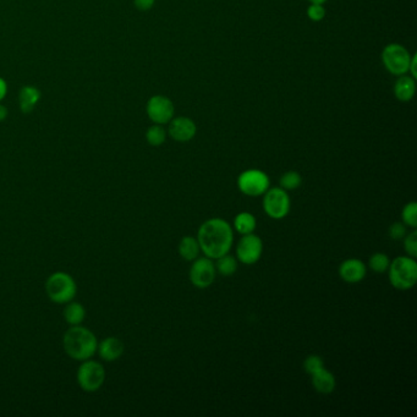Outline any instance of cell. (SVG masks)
Returning a JSON list of instances; mask_svg holds the SVG:
<instances>
[{
	"label": "cell",
	"instance_id": "obj_7",
	"mask_svg": "<svg viewBox=\"0 0 417 417\" xmlns=\"http://www.w3.org/2000/svg\"><path fill=\"white\" fill-rule=\"evenodd\" d=\"M263 211L272 219H283L288 216L291 201L288 191L279 187H269L263 195Z\"/></svg>",
	"mask_w": 417,
	"mask_h": 417
},
{
	"label": "cell",
	"instance_id": "obj_14",
	"mask_svg": "<svg viewBox=\"0 0 417 417\" xmlns=\"http://www.w3.org/2000/svg\"><path fill=\"white\" fill-rule=\"evenodd\" d=\"M124 343L117 337H107L98 341L97 354L105 362L119 360L124 354Z\"/></svg>",
	"mask_w": 417,
	"mask_h": 417
},
{
	"label": "cell",
	"instance_id": "obj_28",
	"mask_svg": "<svg viewBox=\"0 0 417 417\" xmlns=\"http://www.w3.org/2000/svg\"><path fill=\"white\" fill-rule=\"evenodd\" d=\"M307 16L311 21L314 22H320L325 17V6L322 4H309L307 8Z\"/></svg>",
	"mask_w": 417,
	"mask_h": 417
},
{
	"label": "cell",
	"instance_id": "obj_17",
	"mask_svg": "<svg viewBox=\"0 0 417 417\" xmlns=\"http://www.w3.org/2000/svg\"><path fill=\"white\" fill-rule=\"evenodd\" d=\"M41 91L35 86L27 85L21 88L20 94H19V102H20V109L22 113L28 114L33 112L36 108L37 104L41 101Z\"/></svg>",
	"mask_w": 417,
	"mask_h": 417
},
{
	"label": "cell",
	"instance_id": "obj_4",
	"mask_svg": "<svg viewBox=\"0 0 417 417\" xmlns=\"http://www.w3.org/2000/svg\"><path fill=\"white\" fill-rule=\"evenodd\" d=\"M46 293L54 304L65 305L76 298L78 284L70 274L59 271L46 279Z\"/></svg>",
	"mask_w": 417,
	"mask_h": 417
},
{
	"label": "cell",
	"instance_id": "obj_29",
	"mask_svg": "<svg viewBox=\"0 0 417 417\" xmlns=\"http://www.w3.org/2000/svg\"><path fill=\"white\" fill-rule=\"evenodd\" d=\"M388 234H389V237H391L393 240H402L407 234V225L402 222L393 223L391 227H389Z\"/></svg>",
	"mask_w": 417,
	"mask_h": 417
},
{
	"label": "cell",
	"instance_id": "obj_22",
	"mask_svg": "<svg viewBox=\"0 0 417 417\" xmlns=\"http://www.w3.org/2000/svg\"><path fill=\"white\" fill-rule=\"evenodd\" d=\"M167 135H168V133L165 131L163 125L155 124L150 126L148 130L146 131V139L151 146L160 147V146L164 144Z\"/></svg>",
	"mask_w": 417,
	"mask_h": 417
},
{
	"label": "cell",
	"instance_id": "obj_31",
	"mask_svg": "<svg viewBox=\"0 0 417 417\" xmlns=\"http://www.w3.org/2000/svg\"><path fill=\"white\" fill-rule=\"evenodd\" d=\"M416 62L417 56L416 54H414L411 58V62H410V67H409V72H407V74H410V76L415 78V80H416L417 78Z\"/></svg>",
	"mask_w": 417,
	"mask_h": 417
},
{
	"label": "cell",
	"instance_id": "obj_13",
	"mask_svg": "<svg viewBox=\"0 0 417 417\" xmlns=\"http://www.w3.org/2000/svg\"><path fill=\"white\" fill-rule=\"evenodd\" d=\"M367 267L359 258H348L340 263L339 275L346 283H360L365 279Z\"/></svg>",
	"mask_w": 417,
	"mask_h": 417
},
{
	"label": "cell",
	"instance_id": "obj_27",
	"mask_svg": "<svg viewBox=\"0 0 417 417\" xmlns=\"http://www.w3.org/2000/svg\"><path fill=\"white\" fill-rule=\"evenodd\" d=\"M404 240V250L407 256L416 258L417 256V232L414 229L402 239Z\"/></svg>",
	"mask_w": 417,
	"mask_h": 417
},
{
	"label": "cell",
	"instance_id": "obj_1",
	"mask_svg": "<svg viewBox=\"0 0 417 417\" xmlns=\"http://www.w3.org/2000/svg\"><path fill=\"white\" fill-rule=\"evenodd\" d=\"M197 240L206 257L216 259L230 253L234 242V229L222 218H211L202 224Z\"/></svg>",
	"mask_w": 417,
	"mask_h": 417
},
{
	"label": "cell",
	"instance_id": "obj_20",
	"mask_svg": "<svg viewBox=\"0 0 417 417\" xmlns=\"http://www.w3.org/2000/svg\"><path fill=\"white\" fill-rule=\"evenodd\" d=\"M178 251H179V255H180L181 257L184 258L185 261H189V262L195 261L196 258L198 257L200 253H201V248H200V244H198L197 237H182L180 242H179Z\"/></svg>",
	"mask_w": 417,
	"mask_h": 417
},
{
	"label": "cell",
	"instance_id": "obj_34",
	"mask_svg": "<svg viewBox=\"0 0 417 417\" xmlns=\"http://www.w3.org/2000/svg\"><path fill=\"white\" fill-rule=\"evenodd\" d=\"M309 1L311 4H322L323 6L327 0H309Z\"/></svg>",
	"mask_w": 417,
	"mask_h": 417
},
{
	"label": "cell",
	"instance_id": "obj_11",
	"mask_svg": "<svg viewBox=\"0 0 417 417\" xmlns=\"http://www.w3.org/2000/svg\"><path fill=\"white\" fill-rule=\"evenodd\" d=\"M146 112L152 123L165 125L169 124L170 120L174 118L176 108L169 98L157 94L148 99L146 105Z\"/></svg>",
	"mask_w": 417,
	"mask_h": 417
},
{
	"label": "cell",
	"instance_id": "obj_26",
	"mask_svg": "<svg viewBox=\"0 0 417 417\" xmlns=\"http://www.w3.org/2000/svg\"><path fill=\"white\" fill-rule=\"evenodd\" d=\"M325 367V361L318 355H309L305 359L304 370L307 375H314V372L320 371Z\"/></svg>",
	"mask_w": 417,
	"mask_h": 417
},
{
	"label": "cell",
	"instance_id": "obj_21",
	"mask_svg": "<svg viewBox=\"0 0 417 417\" xmlns=\"http://www.w3.org/2000/svg\"><path fill=\"white\" fill-rule=\"evenodd\" d=\"M214 264H216V273L221 274L223 277H230L232 274L237 273V268H239L237 258L232 256L230 253L216 258Z\"/></svg>",
	"mask_w": 417,
	"mask_h": 417
},
{
	"label": "cell",
	"instance_id": "obj_8",
	"mask_svg": "<svg viewBox=\"0 0 417 417\" xmlns=\"http://www.w3.org/2000/svg\"><path fill=\"white\" fill-rule=\"evenodd\" d=\"M237 187L245 196L259 197L271 187V181L263 170L248 169L237 178Z\"/></svg>",
	"mask_w": 417,
	"mask_h": 417
},
{
	"label": "cell",
	"instance_id": "obj_15",
	"mask_svg": "<svg viewBox=\"0 0 417 417\" xmlns=\"http://www.w3.org/2000/svg\"><path fill=\"white\" fill-rule=\"evenodd\" d=\"M311 377H312L311 380H312L314 391H318L321 394H330L334 391L337 386L334 375L328 371L325 367L321 368L320 371L314 372Z\"/></svg>",
	"mask_w": 417,
	"mask_h": 417
},
{
	"label": "cell",
	"instance_id": "obj_9",
	"mask_svg": "<svg viewBox=\"0 0 417 417\" xmlns=\"http://www.w3.org/2000/svg\"><path fill=\"white\" fill-rule=\"evenodd\" d=\"M216 277V264L210 257H197L192 261L189 278L194 287L206 289L214 283Z\"/></svg>",
	"mask_w": 417,
	"mask_h": 417
},
{
	"label": "cell",
	"instance_id": "obj_5",
	"mask_svg": "<svg viewBox=\"0 0 417 417\" xmlns=\"http://www.w3.org/2000/svg\"><path fill=\"white\" fill-rule=\"evenodd\" d=\"M76 381L83 391L96 393L103 386L105 368L99 361L92 359L83 361L76 373Z\"/></svg>",
	"mask_w": 417,
	"mask_h": 417
},
{
	"label": "cell",
	"instance_id": "obj_30",
	"mask_svg": "<svg viewBox=\"0 0 417 417\" xmlns=\"http://www.w3.org/2000/svg\"><path fill=\"white\" fill-rule=\"evenodd\" d=\"M155 0H134L135 8L139 11H148L155 6Z\"/></svg>",
	"mask_w": 417,
	"mask_h": 417
},
{
	"label": "cell",
	"instance_id": "obj_19",
	"mask_svg": "<svg viewBox=\"0 0 417 417\" xmlns=\"http://www.w3.org/2000/svg\"><path fill=\"white\" fill-rule=\"evenodd\" d=\"M256 227H257V221L255 216L248 212L239 213L232 222V229L241 235L253 234L256 230Z\"/></svg>",
	"mask_w": 417,
	"mask_h": 417
},
{
	"label": "cell",
	"instance_id": "obj_24",
	"mask_svg": "<svg viewBox=\"0 0 417 417\" xmlns=\"http://www.w3.org/2000/svg\"><path fill=\"white\" fill-rule=\"evenodd\" d=\"M279 184H280V187L285 191L296 190L303 184V178L298 171L290 170L280 176Z\"/></svg>",
	"mask_w": 417,
	"mask_h": 417
},
{
	"label": "cell",
	"instance_id": "obj_3",
	"mask_svg": "<svg viewBox=\"0 0 417 417\" xmlns=\"http://www.w3.org/2000/svg\"><path fill=\"white\" fill-rule=\"evenodd\" d=\"M388 277L391 287L397 290H410L417 283L416 259L410 256H399L391 261Z\"/></svg>",
	"mask_w": 417,
	"mask_h": 417
},
{
	"label": "cell",
	"instance_id": "obj_10",
	"mask_svg": "<svg viewBox=\"0 0 417 417\" xmlns=\"http://www.w3.org/2000/svg\"><path fill=\"white\" fill-rule=\"evenodd\" d=\"M263 253V241L256 234L242 235L237 246V258L239 262L246 266L257 263Z\"/></svg>",
	"mask_w": 417,
	"mask_h": 417
},
{
	"label": "cell",
	"instance_id": "obj_2",
	"mask_svg": "<svg viewBox=\"0 0 417 417\" xmlns=\"http://www.w3.org/2000/svg\"><path fill=\"white\" fill-rule=\"evenodd\" d=\"M62 346L70 359L83 362L96 355L98 339L92 330L83 325H72L62 337Z\"/></svg>",
	"mask_w": 417,
	"mask_h": 417
},
{
	"label": "cell",
	"instance_id": "obj_18",
	"mask_svg": "<svg viewBox=\"0 0 417 417\" xmlns=\"http://www.w3.org/2000/svg\"><path fill=\"white\" fill-rule=\"evenodd\" d=\"M64 316V320L67 322V325L72 327V325H83V321L86 318V309L83 304L76 303V301H70L65 304V309L62 312Z\"/></svg>",
	"mask_w": 417,
	"mask_h": 417
},
{
	"label": "cell",
	"instance_id": "obj_16",
	"mask_svg": "<svg viewBox=\"0 0 417 417\" xmlns=\"http://www.w3.org/2000/svg\"><path fill=\"white\" fill-rule=\"evenodd\" d=\"M416 93V80L410 75L399 76L394 85V96L400 102H410Z\"/></svg>",
	"mask_w": 417,
	"mask_h": 417
},
{
	"label": "cell",
	"instance_id": "obj_23",
	"mask_svg": "<svg viewBox=\"0 0 417 417\" xmlns=\"http://www.w3.org/2000/svg\"><path fill=\"white\" fill-rule=\"evenodd\" d=\"M391 258L386 253H373L368 261V267L371 268L372 272H375V273H386L389 268V264H391Z\"/></svg>",
	"mask_w": 417,
	"mask_h": 417
},
{
	"label": "cell",
	"instance_id": "obj_32",
	"mask_svg": "<svg viewBox=\"0 0 417 417\" xmlns=\"http://www.w3.org/2000/svg\"><path fill=\"white\" fill-rule=\"evenodd\" d=\"M6 94H8V83L4 78H0V103L6 97Z\"/></svg>",
	"mask_w": 417,
	"mask_h": 417
},
{
	"label": "cell",
	"instance_id": "obj_25",
	"mask_svg": "<svg viewBox=\"0 0 417 417\" xmlns=\"http://www.w3.org/2000/svg\"><path fill=\"white\" fill-rule=\"evenodd\" d=\"M402 223L407 228L416 229L417 227V203L416 202H410L404 206L402 211Z\"/></svg>",
	"mask_w": 417,
	"mask_h": 417
},
{
	"label": "cell",
	"instance_id": "obj_12",
	"mask_svg": "<svg viewBox=\"0 0 417 417\" xmlns=\"http://www.w3.org/2000/svg\"><path fill=\"white\" fill-rule=\"evenodd\" d=\"M197 134L195 121L186 117L173 118L169 121L168 135L176 142H189Z\"/></svg>",
	"mask_w": 417,
	"mask_h": 417
},
{
	"label": "cell",
	"instance_id": "obj_33",
	"mask_svg": "<svg viewBox=\"0 0 417 417\" xmlns=\"http://www.w3.org/2000/svg\"><path fill=\"white\" fill-rule=\"evenodd\" d=\"M8 115H9L8 108H6V105H3V104L0 103V123L4 121V120L8 118Z\"/></svg>",
	"mask_w": 417,
	"mask_h": 417
},
{
	"label": "cell",
	"instance_id": "obj_6",
	"mask_svg": "<svg viewBox=\"0 0 417 417\" xmlns=\"http://www.w3.org/2000/svg\"><path fill=\"white\" fill-rule=\"evenodd\" d=\"M412 56L405 46L398 43H391L384 46L382 52V62L386 71L391 75L402 76L409 72V67L411 62Z\"/></svg>",
	"mask_w": 417,
	"mask_h": 417
}]
</instances>
